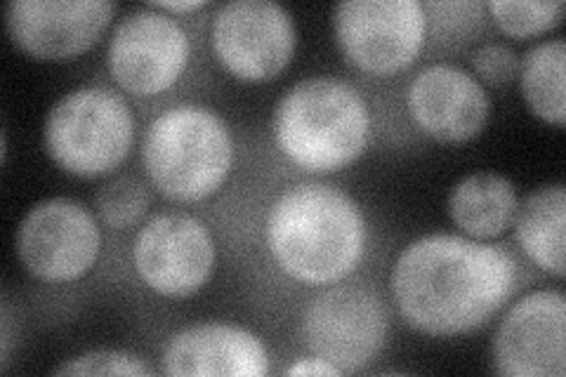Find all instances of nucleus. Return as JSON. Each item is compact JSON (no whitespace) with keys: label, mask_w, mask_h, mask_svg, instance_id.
Returning a JSON list of instances; mask_svg holds the SVG:
<instances>
[{"label":"nucleus","mask_w":566,"mask_h":377,"mask_svg":"<svg viewBox=\"0 0 566 377\" xmlns=\"http://www.w3.org/2000/svg\"><path fill=\"white\" fill-rule=\"evenodd\" d=\"M517 260L505 248L458 233H428L401 250L389 291L413 331L455 337L486 326L517 291Z\"/></svg>","instance_id":"nucleus-1"},{"label":"nucleus","mask_w":566,"mask_h":377,"mask_svg":"<svg viewBox=\"0 0 566 377\" xmlns=\"http://www.w3.org/2000/svg\"><path fill=\"white\" fill-rule=\"evenodd\" d=\"M264 241L276 266L293 281L333 285L364 262L368 222L347 191L303 182L274 199L264 220Z\"/></svg>","instance_id":"nucleus-2"},{"label":"nucleus","mask_w":566,"mask_h":377,"mask_svg":"<svg viewBox=\"0 0 566 377\" xmlns=\"http://www.w3.org/2000/svg\"><path fill=\"white\" fill-rule=\"evenodd\" d=\"M374 118L357 87L314 76L286 90L272 116L279 151L305 172L328 175L352 166L368 149Z\"/></svg>","instance_id":"nucleus-3"},{"label":"nucleus","mask_w":566,"mask_h":377,"mask_svg":"<svg viewBox=\"0 0 566 377\" xmlns=\"http://www.w3.org/2000/svg\"><path fill=\"white\" fill-rule=\"evenodd\" d=\"M142 166L166 199L206 201L232 172V130L206 104H175L149 123L142 139Z\"/></svg>","instance_id":"nucleus-4"},{"label":"nucleus","mask_w":566,"mask_h":377,"mask_svg":"<svg viewBox=\"0 0 566 377\" xmlns=\"http://www.w3.org/2000/svg\"><path fill=\"white\" fill-rule=\"evenodd\" d=\"M135 116L128 102L102 85L71 90L50 106L43 145L66 175L95 179L112 175L133 151Z\"/></svg>","instance_id":"nucleus-5"},{"label":"nucleus","mask_w":566,"mask_h":377,"mask_svg":"<svg viewBox=\"0 0 566 377\" xmlns=\"http://www.w3.org/2000/svg\"><path fill=\"white\" fill-rule=\"evenodd\" d=\"M333 33L345 60L374 76L409 69L428 41L420 0H345L333 8Z\"/></svg>","instance_id":"nucleus-6"},{"label":"nucleus","mask_w":566,"mask_h":377,"mask_svg":"<svg viewBox=\"0 0 566 377\" xmlns=\"http://www.w3.org/2000/svg\"><path fill=\"white\" fill-rule=\"evenodd\" d=\"M14 250L33 279L71 283L97 264L102 229L81 201L55 196L29 208L17 227Z\"/></svg>","instance_id":"nucleus-7"},{"label":"nucleus","mask_w":566,"mask_h":377,"mask_svg":"<svg viewBox=\"0 0 566 377\" xmlns=\"http://www.w3.org/2000/svg\"><path fill=\"white\" fill-rule=\"evenodd\" d=\"M210 43L229 76L268 83L293 62L297 31L293 14L274 0H232L212 17Z\"/></svg>","instance_id":"nucleus-8"},{"label":"nucleus","mask_w":566,"mask_h":377,"mask_svg":"<svg viewBox=\"0 0 566 377\" xmlns=\"http://www.w3.org/2000/svg\"><path fill=\"white\" fill-rule=\"evenodd\" d=\"M389 314L366 285H333L316 295L303 316L307 349L343 375L359 373L385 349Z\"/></svg>","instance_id":"nucleus-9"},{"label":"nucleus","mask_w":566,"mask_h":377,"mask_svg":"<svg viewBox=\"0 0 566 377\" xmlns=\"http://www.w3.org/2000/svg\"><path fill=\"white\" fill-rule=\"evenodd\" d=\"M189 57L185 27L172 14L145 6L116 24L106 48V69L123 93L154 97L182 78Z\"/></svg>","instance_id":"nucleus-10"},{"label":"nucleus","mask_w":566,"mask_h":377,"mask_svg":"<svg viewBox=\"0 0 566 377\" xmlns=\"http://www.w3.org/2000/svg\"><path fill=\"white\" fill-rule=\"evenodd\" d=\"M218 264L210 229L185 212H158L137 231L133 266L161 297H189L206 289Z\"/></svg>","instance_id":"nucleus-11"},{"label":"nucleus","mask_w":566,"mask_h":377,"mask_svg":"<svg viewBox=\"0 0 566 377\" xmlns=\"http://www.w3.org/2000/svg\"><path fill=\"white\" fill-rule=\"evenodd\" d=\"M114 12L109 0H12L6 27L12 43L33 60L66 62L102 39Z\"/></svg>","instance_id":"nucleus-12"},{"label":"nucleus","mask_w":566,"mask_h":377,"mask_svg":"<svg viewBox=\"0 0 566 377\" xmlns=\"http://www.w3.org/2000/svg\"><path fill=\"white\" fill-rule=\"evenodd\" d=\"M566 297L534 291L512 304L493 337L495 370L510 377H564Z\"/></svg>","instance_id":"nucleus-13"},{"label":"nucleus","mask_w":566,"mask_h":377,"mask_svg":"<svg viewBox=\"0 0 566 377\" xmlns=\"http://www.w3.org/2000/svg\"><path fill=\"white\" fill-rule=\"evenodd\" d=\"M406 109L422 135L441 145H460L484 130L491 102L470 71L437 62L411 78L406 87Z\"/></svg>","instance_id":"nucleus-14"},{"label":"nucleus","mask_w":566,"mask_h":377,"mask_svg":"<svg viewBox=\"0 0 566 377\" xmlns=\"http://www.w3.org/2000/svg\"><path fill=\"white\" fill-rule=\"evenodd\" d=\"M161 364L166 375L262 377L270 373V352L248 328L199 323L168 339Z\"/></svg>","instance_id":"nucleus-15"},{"label":"nucleus","mask_w":566,"mask_h":377,"mask_svg":"<svg viewBox=\"0 0 566 377\" xmlns=\"http://www.w3.org/2000/svg\"><path fill=\"white\" fill-rule=\"evenodd\" d=\"M517 189L505 175L472 172L449 193V218L470 239L484 241L505 233L517 214Z\"/></svg>","instance_id":"nucleus-16"},{"label":"nucleus","mask_w":566,"mask_h":377,"mask_svg":"<svg viewBox=\"0 0 566 377\" xmlns=\"http://www.w3.org/2000/svg\"><path fill=\"white\" fill-rule=\"evenodd\" d=\"M515 237L524 255L543 272L564 276L566 189L562 182L543 185L517 206Z\"/></svg>","instance_id":"nucleus-17"},{"label":"nucleus","mask_w":566,"mask_h":377,"mask_svg":"<svg viewBox=\"0 0 566 377\" xmlns=\"http://www.w3.org/2000/svg\"><path fill=\"white\" fill-rule=\"evenodd\" d=\"M564 60V41L553 39L531 48L520 62V90L526 106L536 118L553 125L566 121Z\"/></svg>","instance_id":"nucleus-18"},{"label":"nucleus","mask_w":566,"mask_h":377,"mask_svg":"<svg viewBox=\"0 0 566 377\" xmlns=\"http://www.w3.org/2000/svg\"><path fill=\"white\" fill-rule=\"evenodd\" d=\"M486 8L499 29L517 41L557 27L564 12L559 0H491Z\"/></svg>","instance_id":"nucleus-19"},{"label":"nucleus","mask_w":566,"mask_h":377,"mask_svg":"<svg viewBox=\"0 0 566 377\" xmlns=\"http://www.w3.org/2000/svg\"><path fill=\"white\" fill-rule=\"evenodd\" d=\"M149 206V187L130 175L116 177L97 191V212L112 229H130L139 224Z\"/></svg>","instance_id":"nucleus-20"},{"label":"nucleus","mask_w":566,"mask_h":377,"mask_svg":"<svg viewBox=\"0 0 566 377\" xmlns=\"http://www.w3.org/2000/svg\"><path fill=\"white\" fill-rule=\"evenodd\" d=\"M55 375H151L145 358L123 349H95L69 358Z\"/></svg>","instance_id":"nucleus-21"},{"label":"nucleus","mask_w":566,"mask_h":377,"mask_svg":"<svg viewBox=\"0 0 566 377\" xmlns=\"http://www.w3.org/2000/svg\"><path fill=\"white\" fill-rule=\"evenodd\" d=\"M472 71L476 81L491 85H505L520 71V60L515 50L505 43H484L472 52Z\"/></svg>","instance_id":"nucleus-22"},{"label":"nucleus","mask_w":566,"mask_h":377,"mask_svg":"<svg viewBox=\"0 0 566 377\" xmlns=\"http://www.w3.org/2000/svg\"><path fill=\"white\" fill-rule=\"evenodd\" d=\"M286 373L289 375H343L333 364L324 362V358H318L314 354L310 358H300V362H295Z\"/></svg>","instance_id":"nucleus-23"},{"label":"nucleus","mask_w":566,"mask_h":377,"mask_svg":"<svg viewBox=\"0 0 566 377\" xmlns=\"http://www.w3.org/2000/svg\"><path fill=\"white\" fill-rule=\"evenodd\" d=\"M149 6L168 14H187V12L201 10L206 3L203 0H161V3H149Z\"/></svg>","instance_id":"nucleus-24"}]
</instances>
